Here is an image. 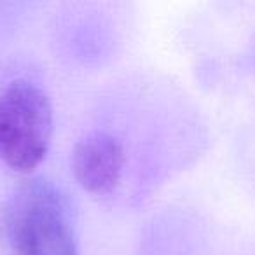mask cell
Returning <instances> with one entry per match:
<instances>
[{
    "instance_id": "obj_1",
    "label": "cell",
    "mask_w": 255,
    "mask_h": 255,
    "mask_svg": "<svg viewBox=\"0 0 255 255\" xmlns=\"http://www.w3.org/2000/svg\"><path fill=\"white\" fill-rule=\"evenodd\" d=\"M5 231L16 255H79L70 205L42 178L23 184L9 198Z\"/></svg>"
},
{
    "instance_id": "obj_2",
    "label": "cell",
    "mask_w": 255,
    "mask_h": 255,
    "mask_svg": "<svg viewBox=\"0 0 255 255\" xmlns=\"http://www.w3.org/2000/svg\"><path fill=\"white\" fill-rule=\"evenodd\" d=\"M53 135L47 95L26 81L0 95V159L18 173H30L46 157Z\"/></svg>"
},
{
    "instance_id": "obj_3",
    "label": "cell",
    "mask_w": 255,
    "mask_h": 255,
    "mask_svg": "<svg viewBox=\"0 0 255 255\" xmlns=\"http://www.w3.org/2000/svg\"><path fill=\"white\" fill-rule=\"evenodd\" d=\"M123 166V147L109 133H91L75 145L72 154L75 180L84 191L96 196L109 194L116 189Z\"/></svg>"
}]
</instances>
